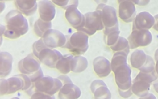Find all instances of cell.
I'll return each instance as SVG.
<instances>
[{
	"label": "cell",
	"instance_id": "6da1fadb",
	"mask_svg": "<svg viewBox=\"0 0 158 99\" xmlns=\"http://www.w3.org/2000/svg\"><path fill=\"white\" fill-rule=\"evenodd\" d=\"M6 30L4 36L10 39H16L28 31L26 18L17 9L10 11L6 15Z\"/></svg>",
	"mask_w": 158,
	"mask_h": 99
},
{
	"label": "cell",
	"instance_id": "7a4b0ae2",
	"mask_svg": "<svg viewBox=\"0 0 158 99\" xmlns=\"http://www.w3.org/2000/svg\"><path fill=\"white\" fill-rule=\"evenodd\" d=\"M66 37L67 41L63 48H67L77 55L83 54L87 51L89 47L88 35L82 32L77 31Z\"/></svg>",
	"mask_w": 158,
	"mask_h": 99
},
{
	"label": "cell",
	"instance_id": "3957f363",
	"mask_svg": "<svg viewBox=\"0 0 158 99\" xmlns=\"http://www.w3.org/2000/svg\"><path fill=\"white\" fill-rule=\"evenodd\" d=\"M85 24L79 31L82 32L88 36L93 35L98 30L104 28L101 15L97 11L88 12L84 14Z\"/></svg>",
	"mask_w": 158,
	"mask_h": 99
},
{
	"label": "cell",
	"instance_id": "277c9868",
	"mask_svg": "<svg viewBox=\"0 0 158 99\" xmlns=\"http://www.w3.org/2000/svg\"><path fill=\"white\" fill-rule=\"evenodd\" d=\"M36 92L46 93L51 95H54L59 92L63 84L57 78L51 76H44L34 83Z\"/></svg>",
	"mask_w": 158,
	"mask_h": 99
},
{
	"label": "cell",
	"instance_id": "5b68a950",
	"mask_svg": "<svg viewBox=\"0 0 158 99\" xmlns=\"http://www.w3.org/2000/svg\"><path fill=\"white\" fill-rule=\"evenodd\" d=\"M130 49L144 47L149 45L152 40L151 33L148 30H132L128 37Z\"/></svg>",
	"mask_w": 158,
	"mask_h": 99
},
{
	"label": "cell",
	"instance_id": "8992f818",
	"mask_svg": "<svg viewBox=\"0 0 158 99\" xmlns=\"http://www.w3.org/2000/svg\"><path fill=\"white\" fill-rule=\"evenodd\" d=\"M96 11L100 14L104 28H111L118 24L116 10L114 7L101 3L98 5Z\"/></svg>",
	"mask_w": 158,
	"mask_h": 99
},
{
	"label": "cell",
	"instance_id": "52a82bcc",
	"mask_svg": "<svg viewBox=\"0 0 158 99\" xmlns=\"http://www.w3.org/2000/svg\"><path fill=\"white\" fill-rule=\"evenodd\" d=\"M114 73L115 80L118 88L127 90L131 88L132 85L131 70L128 64L119 66Z\"/></svg>",
	"mask_w": 158,
	"mask_h": 99
},
{
	"label": "cell",
	"instance_id": "ba28073f",
	"mask_svg": "<svg viewBox=\"0 0 158 99\" xmlns=\"http://www.w3.org/2000/svg\"><path fill=\"white\" fill-rule=\"evenodd\" d=\"M42 38L47 47L51 49L63 48L67 41V37L64 33L52 28L48 30Z\"/></svg>",
	"mask_w": 158,
	"mask_h": 99
},
{
	"label": "cell",
	"instance_id": "9c48e42d",
	"mask_svg": "<svg viewBox=\"0 0 158 99\" xmlns=\"http://www.w3.org/2000/svg\"><path fill=\"white\" fill-rule=\"evenodd\" d=\"M41 68L40 61L33 53L22 59L18 62V69L21 74L31 75Z\"/></svg>",
	"mask_w": 158,
	"mask_h": 99
},
{
	"label": "cell",
	"instance_id": "30bf717a",
	"mask_svg": "<svg viewBox=\"0 0 158 99\" xmlns=\"http://www.w3.org/2000/svg\"><path fill=\"white\" fill-rule=\"evenodd\" d=\"M62 54L57 50L46 48L40 51L37 58L45 66L56 68L57 61L62 58Z\"/></svg>",
	"mask_w": 158,
	"mask_h": 99
},
{
	"label": "cell",
	"instance_id": "8fae6325",
	"mask_svg": "<svg viewBox=\"0 0 158 99\" xmlns=\"http://www.w3.org/2000/svg\"><path fill=\"white\" fill-rule=\"evenodd\" d=\"M155 19L146 11L140 12L136 14L132 25V30H149L154 27Z\"/></svg>",
	"mask_w": 158,
	"mask_h": 99
},
{
	"label": "cell",
	"instance_id": "7c38bea8",
	"mask_svg": "<svg viewBox=\"0 0 158 99\" xmlns=\"http://www.w3.org/2000/svg\"><path fill=\"white\" fill-rule=\"evenodd\" d=\"M65 17L72 27L79 31L85 24V16L77 7L70 6L65 9Z\"/></svg>",
	"mask_w": 158,
	"mask_h": 99
},
{
	"label": "cell",
	"instance_id": "4fadbf2b",
	"mask_svg": "<svg viewBox=\"0 0 158 99\" xmlns=\"http://www.w3.org/2000/svg\"><path fill=\"white\" fill-rule=\"evenodd\" d=\"M118 16L125 22H131L136 15L135 4L131 0L118 1Z\"/></svg>",
	"mask_w": 158,
	"mask_h": 99
},
{
	"label": "cell",
	"instance_id": "5bb4252c",
	"mask_svg": "<svg viewBox=\"0 0 158 99\" xmlns=\"http://www.w3.org/2000/svg\"><path fill=\"white\" fill-rule=\"evenodd\" d=\"M40 18L45 22H51L56 15L54 4L49 0H42L38 2Z\"/></svg>",
	"mask_w": 158,
	"mask_h": 99
},
{
	"label": "cell",
	"instance_id": "9a60e30c",
	"mask_svg": "<svg viewBox=\"0 0 158 99\" xmlns=\"http://www.w3.org/2000/svg\"><path fill=\"white\" fill-rule=\"evenodd\" d=\"M93 66L95 73L101 78L108 76L112 72L110 62L104 56L95 58L93 62Z\"/></svg>",
	"mask_w": 158,
	"mask_h": 99
},
{
	"label": "cell",
	"instance_id": "2e32d148",
	"mask_svg": "<svg viewBox=\"0 0 158 99\" xmlns=\"http://www.w3.org/2000/svg\"><path fill=\"white\" fill-rule=\"evenodd\" d=\"M81 95L80 88L73 83L62 85L58 93L59 99H78Z\"/></svg>",
	"mask_w": 158,
	"mask_h": 99
},
{
	"label": "cell",
	"instance_id": "e0dca14e",
	"mask_svg": "<svg viewBox=\"0 0 158 99\" xmlns=\"http://www.w3.org/2000/svg\"><path fill=\"white\" fill-rule=\"evenodd\" d=\"M14 4L19 11L28 17L33 15L38 7L35 0H15Z\"/></svg>",
	"mask_w": 158,
	"mask_h": 99
},
{
	"label": "cell",
	"instance_id": "ac0fdd59",
	"mask_svg": "<svg viewBox=\"0 0 158 99\" xmlns=\"http://www.w3.org/2000/svg\"><path fill=\"white\" fill-rule=\"evenodd\" d=\"M13 57L7 51L0 53V77L4 78L10 74L12 69Z\"/></svg>",
	"mask_w": 158,
	"mask_h": 99
},
{
	"label": "cell",
	"instance_id": "d6986e66",
	"mask_svg": "<svg viewBox=\"0 0 158 99\" xmlns=\"http://www.w3.org/2000/svg\"><path fill=\"white\" fill-rule=\"evenodd\" d=\"M150 84L142 80L134 79L132 80L131 89L135 95L139 98L143 97L149 93L150 89Z\"/></svg>",
	"mask_w": 158,
	"mask_h": 99
},
{
	"label": "cell",
	"instance_id": "ffe728a7",
	"mask_svg": "<svg viewBox=\"0 0 158 99\" xmlns=\"http://www.w3.org/2000/svg\"><path fill=\"white\" fill-rule=\"evenodd\" d=\"M119 35L118 24L111 28H104V40L105 43L110 47L116 43L120 37Z\"/></svg>",
	"mask_w": 158,
	"mask_h": 99
},
{
	"label": "cell",
	"instance_id": "44dd1931",
	"mask_svg": "<svg viewBox=\"0 0 158 99\" xmlns=\"http://www.w3.org/2000/svg\"><path fill=\"white\" fill-rule=\"evenodd\" d=\"M88 62L87 59L81 55L73 56L71 59L70 70L75 73L83 72L88 67Z\"/></svg>",
	"mask_w": 158,
	"mask_h": 99
},
{
	"label": "cell",
	"instance_id": "7402d4cb",
	"mask_svg": "<svg viewBox=\"0 0 158 99\" xmlns=\"http://www.w3.org/2000/svg\"><path fill=\"white\" fill-rule=\"evenodd\" d=\"M147 54L141 50H135L131 54L130 64L135 69H139L145 62Z\"/></svg>",
	"mask_w": 158,
	"mask_h": 99
},
{
	"label": "cell",
	"instance_id": "603a6c76",
	"mask_svg": "<svg viewBox=\"0 0 158 99\" xmlns=\"http://www.w3.org/2000/svg\"><path fill=\"white\" fill-rule=\"evenodd\" d=\"M73 54H66L62 55V58L57 61L56 68L62 74H67L70 70L71 59L73 57Z\"/></svg>",
	"mask_w": 158,
	"mask_h": 99
},
{
	"label": "cell",
	"instance_id": "cb8c5ba5",
	"mask_svg": "<svg viewBox=\"0 0 158 99\" xmlns=\"http://www.w3.org/2000/svg\"><path fill=\"white\" fill-rule=\"evenodd\" d=\"M128 53L125 51H118L114 53L110 62L111 69L113 72L120 66L127 64Z\"/></svg>",
	"mask_w": 158,
	"mask_h": 99
},
{
	"label": "cell",
	"instance_id": "d4e9b609",
	"mask_svg": "<svg viewBox=\"0 0 158 99\" xmlns=\"http://www.w3.org/2000/svg\"><path fill=\"white\" fill-rule=\"evenodd\" d=\"M52 28V22H45L41 20L40 18H38L34 24L33 30L35 34L40 37L43 38L44 33Z\"/></svg>",
	"mask_w": 158,
	"mask_h": 99
},
{
	"label": "cell",
	"instance_id": "484cf974",
	"mask_svg": "<svg viewBox=\"0 0 158 99\" xmlns=\"http://www.w3.org/2000/svg\"><path fill=\"white\" fill-rule=\"evenodd\" d=\"M9 84L8 94L14 93L19 90H23L24 83L23 79L17 74L7 79Z\"/></svg>",
	"mask_w": 158,
	"mask_h": 99
},
{
	"label": "cell",
	"instance_id": "4316f807",
	"mask_svg": "<svg viewBox=\"0 0 158 99\" xmlns=\"http://www.w3.org/2000/svg\"><path fill=\"white\" fill-rule=\"evenodd\" d=\"M113 51L118 52V51H125L127 53L130 52V46L128 41L125 38L120 36L117 41L115 45L110 47Z\"/></svg>",
	"mask_w": 158,
	"mask_h": 99
},
{
	"label": "cell",
	"instance_id": "83f0119b",
	"mask_svg": "<svg viewBox=\"0 0 158 99\" xmlns=\"http://www.w3.org/2000/svg\"><path fill=\"white\" fill-rule=\"evenodd\" d=\"M94 99H111V93L107 85L101 86L93 93Z\"/></svg>",
	"mask_w": 158,
	"mask_h": 99
},
{
	"label": "cell",
	"instance_id": "f1b7e54d",
	"mask_svg": "<svg viewBox=\"0 0 158 99\" xmlns=\"http://www.w3.org/2000/svg\"><path fill=\"white\" fill-rule=\"evenodd\" d=\"M157 78H158V75L155 70L153 72L150 73H145V72L139 71V72L138 74V75L135 77V79L142 80L151 84L152 82H154Z\"/></svg>",
	"mask_w": 158,
	"mask_h": 99
},
{
	"label": "cell",
	"instance_id": "f546056e",
	"mask_svg": "<svg viewBox=\"0 0 158 99\" xmlns=\"http://www.w3.org/2000/svg\"><path fill=\"white\" fill-rule=\"evenodd\" d=\"M155 66L156 62L154 59L151 56L147 55L146 60L144 64L138 69L139 70V71L143 72L150 73L155 71Z\"/></svg>",
	"mask_w": 158,
	"mask_h": 99
},
{
	"label": "cell",
	"instance_id": "4dcf8cb0",
	"mask_svg": "<svg viewBox=\"0 0 158 99\" xmlns=\"http://www.w3.org/2000/svg\"><path fill=\"white\" fill-rule=\"evenodd\" d=\"M52 2L64 9H66L70 6L78 7V0H52Z\"/></svg>",
	"mask_w": 158,
	"mask_h": 99
},
{
	"label": "cell",
	"instance_id": "1f68e13d",
	"mask_svg": "<svg viewBox=\"0 0 158 99\" xmlns=\"http://www.w3.org/2000/svg\"><path fill=\"white\" fill-rule=\"evenodd\" d=\"M46 48H48V47L44 43L43 38H41L38 40L35 41L34 43L33 44V46H32L33 54L35 57L37 58L40 51Z\"/></svg>",
	"mask_w": 158,
	"mask_h": 99
},
{
	"label": "cell",
	"instance_id": "d6a6232c",
	"mask_svg": "<svg viewBox=\"0 0 158 99\" xmlns=\"http://www.w3.org/2000/svg\"><path fill=\"white\" fill-rule=\"evenodd\" d=\"M9 84L7 79L0 78V96L8 94Z\"/></svg>",
	"mask_w": 158,
	"mask_h": 99
},
{
	"label": "cell",
	"instance_id": "836d02e7",
	"mask_svg": "<svg viewBox=\"0 0 158 99\" xmlns=\"http://www.w3.org/2000/svg\"><path fill=\"white\" fill-rule=\"evenodd\" d=\"M30 99H55V97L46 93L36 92L30 97Z\"/></svg>",
	"mask_w": 158,
	"mask_h": 99
},
{
	"label": "cell",
	"instance_id": "e575fe53",
	"mask_svg": "<svg viewBox=\"0 0 158 99\" xmlns=\"http://www.w3.org/2000/svg\"><path fill=\"white\" fill-rule=\"evenodd\" d=\"M28 76L30 79L31 81L33 83H35L36 81H38V80H40V79H41L42 77H43L44 74H43V72L41 68H40L38 71H36L34 74H33L31 75H28Z\"/></svg>",
	"mask_w": 158,
	"mask_h": 99
},
{
	"label": "cell",
	"instance_id": "d590c367",
	"mask_svg": "<svg viewBox=\"0 0 158 99\" xmlns=\"http://www.w3.org/2000/svg\"><path fill=\"white\" fill-rule=\"evenodd\" d=\"M105 85H106V84H105V82L103 80H100V79H96V80H93L91 82V84L90 85V89H91V91L92 92V93H93L98 88H99L101 86H105Z\"/></svg>",
	"mask_w": 158,
	"mask_h": 99
},
{
	"label": "cell",
	"instance_id": "8d00e7d4",
	"mask_svg": "<svg viewBox=\"0 0 158 99\" xmlns=\"http://www.w3.org/2000/svg\"><path fill=\"white\" fill-rule=\"evenodd\" d=\"M118 93H119L120 96L123 98H128L130 97L132 95V94H133L131 88H128L127 90H122V89L118 88Z\"/></svg>",
	"mask_w": 158,
	"mask_h": 99
},
{
	"label": "cell",
	"instance_id": "74e56055",
	"mask_svg": "<svg viewBox=\"0 0 158 99\" xmlns=\"http://www.w3.org/2000/svg\"><path fill=\"white\" fill-rule=\"evenodd\" d=\"M57 79L61 81V82L62 83L63 85L68 84V83H73L72 81L71 80V79H70V77L65 74H62V75H59L57 77Z\"/></svg>",
	"mask_w": 158,
	"mask_h": 99
},
{
	"label": "cell",
	"instance_id": "f35d334b",
	"mask_svg": "<svg viewBox=\"0 0 158 99\" xmlns=\"http://www.w3.org/2000/svg\"><path fill=\"white\" fill-rule=\"evenodd\" d=\"M6 30V26L0 24V46L2 43L3 41V35Z\"/></svg>",
	"mask_w": 158,
	"mask_h": 99
},
{
	"label": "cell",
	"instance_id": "ab89813d",
	"mask_svg": "<svg viewBox=\"0 0 158 99\" xmlns=\"http://www.w3.org/2000/svg\"><path fill=\"white\" fill-rule=\"evenodd\" d=\"M132 1L134 4H138L139 6H145L149 2V0H133Z\"/></svg>",
	"mask_w": 158,
	"mask_h": 99
},
{
	"label": "cell",
	"instance_id": "60d3db41",
	"mask_svg": "<svg viewBox=\"0 0 158 99\" xmlns=\"http://www.w3.org/2000/svg\"><path fill=\"white\" fill-rule=\"evenodd\" d=\"M139 99H157V98L154 95H153L152 93H149L147 95H146L143 97H141Z\"/></svg>",
	"mask_w": 158,
	"mask_h": 99
},
{
	"label": "cell",
	"instance_id": "b9f144b4",
	"mask_svg": "<svg viewBox=\"0 0 158 99\" xmlns=\"http://www.w3.org/2000/svg\"><path fill=\"white\" fill-rule=\"evenodd\" d=\"M154 19H155V24H154L153 28L156 31H158V14H157L154 16Z\"/></svg>",
	"mask_w": 158,
	"mask_h": 99
},
{
	"label": "cell",
	"instance_id": "7bdbcfd3",
	"mask_svg": "<svg viewBox=\"0 0 158 99\" xmlns=\"http://www.w3.org/2000/svg\"><path fill=\"white\" fill-rule=\"evenodd\" d=\"M153 87H154L155 91L158 93V78L154 82Z\"/></svg>",
	"mask_w": 158,
	"mask_h": 99
},
{
	"label": "cell",
	"instance_id": "ee69618b",
	"mask_svg": "<svg viewBox=\"0 0 158 99\" xmlns=\"http://www.w3.org/2000/svg\"><path fill=\"white\" fill-rule=\"evenodd\" d=\"M6 7L5 2L4 1H0V14L3 12Z\"/></svg>",
	"mask_w": 158,
	"mask_h": 99
},
{
	"label": "cell",
	"instance_id": "f6af8a7d",
	"mask_svg": "<svg viewBox=\"0 0 158 99\" xmlns=\"http://www.w3.org/2000/svg\"><path fill=\"white\" fill-rule=\"evenodd\" d=\"M154 59H155L156 61L158 60V48L155 51V53H154Z\"/></svg>",
	"mask_w": 158,
	"mask_h": 99
},
{
	"label": "cell",
	"instance_id": "bcb514c9",
	"mask_svg": "<svg viewBox=\"0 0 158 99\" xmlns=\"http://www.w3.org/2000/svg\"><path fill=\"white\" fill-rule=\"evenodd\" d=\"M155 70L158 75V60L156 61V66H155Z\"/></svg>",
	"mask_w": 158,
	"mask_h": 99
},
{
	"label": "cell",
	"instance_id": "7dc6e473",
	"mask_svg": "<svg viewBox=\"0 0 158 99\" xmlns=\"http://www.w3.org/2000/svg\"><path fill=\"white\" fill-rule=\"evenodd\" d=\"M11 99H20V98H18V97H13V98H12Z\"/></svg>",
	"mask_w": 158,
	"mask_h": 99
},
{
	"label": "cell",
	"instance_id": "c3c4849f",
	"mask_svg": "<svg viewBox=\"0 0 158 99\" xmlns=\"http://www.w3.org/2000/svg\"><path fill=\"white\" fill-rule=\"evenodd\" d=\"M1 51H0V53H1Z\"/></svg>",
	"mask_w": 158,
	"mask_h": 99
}]
</instances>
